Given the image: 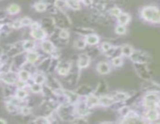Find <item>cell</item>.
I'll return each mask as SVG.
<instances>
[{
	"label": "cell",
	"instance_id": "5b68a950",
	"mask_svg": "<svg viewBox=\"0 0 160 124\" xmlns=\"http://www.w3.org/2000/svg\"><path fill=\"white\" fill-rule=\"evenodd\" d=\"M84 41L86 43H88L89 45H96L99 42V37L95 34H89V35L86 36Z\"/></svg>",
	"mask_w": 160,
	"mask_h": 124
},
{
	"label": "cell",
	"instance_id": "52a82bcc",
	"mask_svg": "<svg viewBox=\"0 0 160 124\" xmlns=\"http://www.w3.org/2000/svg\"><path fill=\"white\" fill-rule=\"evenodd\" d=\"M120 51L123 55L126 56V57H130L132 53L134 52V49L129 44H124L120 48Z\"/></svg>",
	"mask_w": 160,
	"mask_h": 124
},
{
	"label": "cell",
	"instance_id": "5bb4252c",
	"mask_svg": "<svg viewBox=\"0 0 160 124\" xmlns=\"http://www.w3.org/2000/svg\"><path fill=\"white\" fill-rule=\"evenodd\" d=\"M115 31H116V33L117 34H119V35H124L125 33H127V28L124 25H119L117 26L115 29Z\"/></svg>",
	"mask_w": 160,
	"mask_h": 124
},
{
	"label": "cell",
	"instance_id": "d4e9b609",
	"mask_svg": "<svg viewBox=\"0 0 160 124\" xmlns=\"http://www.w3.org/2000/svg\"><path fill=\"white\" fill-rule=\"evenodd\" d=\"M45 79L44 75H37L36 77H35V82L38 84L43 83Z\"/></svg>",
	"mask_w": 160,
	"mask_h": 124
},
{
	"label": "cell",
	"instance_id": "7a4b0ae2",
	"mask_svg": "<svg viewBox=\"0 0 160 124\" xmlns=\"http://www.w3.org/2000/svg\"><path fill=\"white\" fill-rule=\"evenodd\" d=\"M31 34L34 38H35L37 40H44L45 38L46 37L47 35L46 32L43 29H41V27L33 29L31 30Z\"/></svg>",
	"mask_w": 160,
	"mask_h": 124
},
{
	"label": "cell",
	"instance_id": "7402d4cb",
	"mask_svg": "<svg viewBox=\"0 0 160 124\" xmlns=\"http://www.w3.org/2000/svg\"><path fill=\"white\" fill-rule=\"evenodd\" d=\"M21 25H22V26H23L31 25V23H32V21H31V20L30 19V18L24 17V18H22V19H21Z\"/></svg>",
	"mask_w": 160,
	"mask_h": 124
},
{
	"label": "cell",
	"instance_id": "603a6c76",
	"mask_svg": "<svg viewBox=\"0 0 160 124\" xmlns=\"http://www.w3.org/2000/svg\"><path fill=\"white\" fill-rule=\"evenodd\" d=\"M59 36L61 39H68L70 37V33L67 30H62L59 33Z\"/></svg>",
	"mask_w": 160,
	"mask_h": 124
},
{
	"label": "cell",
	"instance_id": "44dd1931",
	"mask_svg": "<svg viewBox=\"0 0 160 124\" xmlns=\"http://www.w3.org/2000/svg\"><path fill=\"white\" fill-rule=\"evenodd\" d=\"M19 75H20V78H21V79L23 81H27L29 79V77H30V74H29L27 71H25V70L21 71Z\"/></svg>",
	"mask_w": 160,
	"mask_h": 124
},
{
	"label": "cell",
	"instance_id": "d6986e66",
	"mask_svg": "<svg viewBox=\"0 0 160 124\" xmlns=\"http://www.w3.org/2000/svg\"><path fill=\"white\" fill-rule=\"evenodd\" d=\"M55 6L60 9H62L63 8L67 7V1L66 0H56L55 2Z\"/></svg>",
	"mask_w": 160,
	"mask_h": 124
},
{
	"label": "cell",
	"instance_id": "f546056e",
	"mask_svg": "<svg viewBox=\"0 0 160 124\" xmlns=\"http://www.w3.org/2000/svg\"><path fill=\"white\" fill-rule=\"evenodd\" d=\"M116 97H117V99H120V100H124V99H126L127 98V95H126L125 93H123V92H119L118 94H116Z\"/></svg>",
	"mask_w": 160,
	"mask_h": 124
},
{
	"label": "cell",
	"instance_id": "6da1fadb",
	"mask_svg": "<svg viewBox=\"0 0 160 124\" xmlns=\"http://www.w3.org/2000/svg\"><path fill=\"white\" fill-rule=\"evenodd\" d=\"M142 18L148 22L153 23H159V10L156 6L154 5H148L143 8L141 10Z\"/></svg>",
	"mask_w": 160,
	"mask_h": 124
},
{
	"label": "cell",
	"instance_id": "9c48e42d",
	"mask_svg": "<svg viewBox=\"0 0 160 124\" xmlns=\"http://www.w3.org/2000/svg\"><path fill=\"white\" fill-rule=\"evenodd\" d=\"M98 70L101 74H107L110 71V68L106 62H101L98 64Z\"/></svg>",
	"mask_w": 160,
	"mask_h": 124
},
{
	"label": "cell",
	"instance_id": "ba28073f",
	"mask_svg": "<svg viewBox=\"0 0 160 124\" xmlns=\"http://www.w3.org/2000/svg\"><path fill=\"white\" fill-rule=\"evenodd\" d=\"M21 7H20V5H17V4H15V3H13V4H11L8 6L7 8V12L11 15H14V14H17L21 12Z\"/></svg>",
	"mask_w": 160,
	"mask_h": 124
},
{
	"label": "cell",
	"instance_id": "1f68e13d",
	"mask_svg": "<svg viewBox=\"0 0 160 124\" xmlns=\"http://www.w3.org/2000/svg\"><path fill=\"white\" fill-rule=\"evenodd\" d=\"M82 3L86 6H89L93 3V0H82Z\"/></svg>",
	"mask_w": 160,
	"mask_h": 124
},
{
	"label": "cell",
	"instance_id": "d6a6232c",
	"mask_svg": "<svg viewBox=\"0 0 160 124\" xmlns=\"http://www.w3.org/2000/svg\"><path fill=\"white\" fill-rule=\"evenodd\" d=\"M22 112H23V114H24V115H27V114L30 113V109H27V108H23V109H22Z\"/></svg>",
	"mask_w": 160,
	"mask_h": 124
},
{
	"label": "cell",
	"instance_id": "4dcf8cb0",
	"mask_svg": "<svg viewBox=\"0 0 160 124\" xmlns=\"http://www.w3.org/2000/svg\"><path fill=\"white\" fill-rule=\"evenodd\" d=\"M22 25H21V20H16L13 22V27L16 28V29H18V28L21 27Z\"/></svg>",
	"mask_w": 160,
	"mask_h": 124
},
{
	"label": "cell",
	"instance_id": "836d02e7",
	"mask_svg": "<svg viewBox=\"0 0 160 124\" xmlns=\"http://www.w3.org/2000/svg\"><path fill=\"white\" fill-rule=\"evenodd\" d=\"M0 123H6V121L4 120V119H0Z\"/></svg>",
	"mask_w": 160,
	"mask_h": 124
},
{
	"label": "cell",
	"instance_id": "7c38bea8",
	"mask_svg": "<svg viewBox=\"0 0 160 124\" xmlns=\"http://www.w3.org/2000/svg\"><path fill=\"white\" fill-rule=\"evenodd\" d=\"M27 61L30 63H34V62H35L38 60V54L36 52H34V51H30L27 54Z\"/></svg>",
	"mask_w": 160,
	"mask_h": 124
},
{
	"label": "cell",
	"instance_id": "30bf717a",
	"mask_svg": "<svg viewBox=\"0 0 160 124\" xmlns=\"http://www.w3.org/2000/svg\"><path fill=\"white\" fill-rule=\"evenodd\" d=\"M66 1H67V6L71 8L72 9L78 10V9H80V3L77 2L76 0H66Z\"/></svg>",
	"mask_w": 160,
	"mask_h": 124
},
{
	"label": "cell",
	"instance_id": "ffe728a7",
	"mask_svg": "<svg viewBox=\"0 0 160 124\" xmlns=\"http://www.w3.org/2000/svg\"><path fill=\"white\" fill-rule=\"evenodd\" d=\"M122 13L121 9L118 7H113L111 9L109 10V14L113 16H115V17H117L120 15V13Z\"/></svg>",
	"mask_w": 160,
	"mask_h": 124
},
{
	"label": "cell",
	"instance_id": "8992f818",
	"mask_svg": "<svg viewBox=\"0 0 160 124\" xmlns=\"http://www.w3.org/2000/svg\"><path fill=\"white\" fill-rule=\"evenodd\" d=\"M89 64V57L88 55H86L85 54H82L79 56V58H78V66L83 68H85Z\"/></svg>",
	"mask_w": 160,
	"mask_h": 124
},
{
	"label": "cell",
	"instance_id": "ac0fdd59",
	"mask_svg": "<svg viewBox=\"0 0 160 124\" xmlns=\"http://www.w3.org/2000/svg\"><path fill=\"white\" fill-rule=\"evenodd\" d=\"M98 103V99L95 96H91L88 99V105L89 106H94Z\"/></svg>",
	"mask_w": 160,
	"mask_h": 124
},
{
	"label": "cell",
	"instance_id": "4316f807",
	"mask_svg": "<svg viewBox=\"0 0 160 124\" xmlns=\"http://www.w3.org/2000/svg\"><path fill=\"white\" fill-rule=\"evenodd\" d=\"M31 89L34 92H39V91H41V86L40 85V84H34L31 87Z\"/></svg>",
	"mask_w": 160,
	"mask_h": 124
},
{
	"label": "cell",
	"instance_id": "e0dca14e",
	"mask_svg": "<svg viewBox=\"0 0 160 124\" xmlns=\"http://www.w3.org/2000/svg\"><path fill=\"white\" fill-rule=\"evenodd\" d=\"M98 101L100 102V103L102 105H103V106H109V105H111L113 102V100L110 98H108V97H102Z\"/></svg>",
	"mask_w": 160,
	"mask_h": 124
},
{
	"label": "cell",
	"instance_id": "83f0119b",
	"mask_svg": "<svg viewBox=\"0 0 160 124\" xmlns=\"http://www.w3.org/2000/svg\"><path fill=\"white\" fill-rule=\"evenodd\" d=\"M69 70V66L68 67H66V66H62L60 67V69H59V73L62 75H65L67 73V71Z\"/></svg>",
	"mask_w": 160,
	"mask_h": 124
},
{
	"label": "cell",
	"instance_id": "e575fe53",
	"mask_svg": "<svg viewBox=\"0 0 160 124\" xmlns=\"http://www.w3.org/2000/svg\"><path fill=\"white\" fill-rule=\"evenodd\" d=\"M77 2H78V3H80V2H82V0H76Z\"/></svg>",
	"mask_w": 160,
	"mask_h": 124
},
{
	"label": "cell",
	"instance_id": "277c9868",
	"mask_svg": "<svg viewBox=\"0 0 160 124\" xmlns=\"http://www.w3.org/2000/svg\"><path fill=\"white\" fill-rule=\"evenodd\" d=\"M117 20L119 24L126 26L130 20V16L127 13H121L119 16H117Z\"/></svg>",
	"mask_w": 160,
	"mask_h": 124
},
{
	"label": "cell",
	"instance_id": "4fadbf2b",
	"mask_svg": "<svg viewBox=\"0 0 160 124\" xmlns=\"http://www.w3.org/2000/svg\"><path fill=\"white\" fill-rule=\"evenodd\" d=\"M75 47L78 49H80V50H83V49L85 48L86 47V42L84 41V39H78L77 41H75Z\"/></svg>",
	"mask_w": 160,
	"mask_h": 124
},
{
	"label": "cell",
	"instance_id": "8fae6325",
	"mask_svg": "<svg viewBox=\"0 0 160 124\" xmlns=\"http://www.w3.org/2000/svg\"><path fill=\"white\" fill-rule=\"evenodd\" d=\"M147 117L148 119H150V120L154 121V120L159 118V112L154 109H152L147 112Z\"/></svg>",
	"mask_w": 160,
	"mask_h": 124
},
{
	"label": "cell",
	"instance_id": "484cf974",
	"mask_svg": "<svg viewBox=\"0 0 160 124\" xmlns=\"http://www.w3.org/2000/svg\"><path fill=\"white\" fill-rule=\"evenodd\" d=\"M111 47V44L109 43H108V42H104V43H102V51H105V52L108 51Z\"/></svg>",
	"mask_w": 160,
	"mask_h": 124
},
{
	"label": "cell",
	"instance_id": "f1b7e54d",
	"mask_svg": "<svg viewBox=\"0 0 160 124\" xmlns=\"http://www.w3.org/2000/svg\"><path fill=\"white\" fill-rule=\"evenodd\" d=\"M27 96V92L23 89H21V90H18L17 93H16V96L18 97L19 99H23Z\"/></svg>",
	"mask_w": 160,
	"mask_h": 124
},
{
	"label": "cell",
	"instance_id": "3957f363",
	"mask_svg": "<svg viewBox=\"0 0 160 124\" xmlns=\"http://www.w3.org/2000/svg\"><path fill=\"white\" fill-rule=\"evenodd\" d=\"M41 48L45 52V53L51 54L55 51V46L54 44L50 41L48 40H44L41 43Z\"/></svg>",
	"mask_w": 160,
	"mask_h": 124
},
{
	"label": "cell",
	"instance_id": "9a60e30c",
	"mask_svg": "<svg viewBox=\"0 0 160 124\" xmlns=\"http://www.w3.org/2000/svg\"><path fill=\"white\" fill-rule=\"evenodd\" d=\"M23 47L26 51H31L34 47V42L32 41H26L23 43Z\"/></svg>",
	"mask_w": 160,
	"mask_h": 124
},
{
	"label": "cell",
	"instance_id": "cb8c5ba5",
	"mask_svg": "<svg viewBox=\"0 0 160 124\" xmlns=\"http://www.w3.org/2000/svg\"><path fill=\"white\" fill-rule=\"evenodd\" d=\"M122 63H123V60L120 57H116L113 59V65L115 66H119L121 65Z\"/></svg>",
	"mask_w": 160,
	"mask_h": 124
},
{
	"label": "cell",
	"instance_id": "2e32d148",
	"mask_svg": "<svg viewBox=\"0 0 160 124\" xmlns=\"http://www.w3.org/2000/svg\"><path fill=\"white\" fill-rule=\"evenodd\" d=\"M46 4L42 2H39V3H37L35 5H34V9H36V11L38 12H44L46 9Z\"/></svg>",
	"mask_w": 160,
	"mask_h": 124
}]
</instances>
